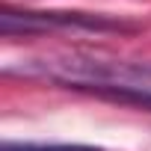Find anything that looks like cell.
I'll use <instances>...</instances> for the list:
<instances>
[{
	"mask_svg": "<svg viewBox=\"0 0 151 151\" xmlns=\"http://www.w3.org/2000/svg\"><path fill=\"white\" fill-rule=\"evenodd\" d=\"M27 74H42L68 89L116 86L151 95V62H107V59H33L21 65Z\"/></svg>",
	"mask_w": 151,
	"mask_h": 151,
	"instance_id": "cell-1",
	"label": "cell"
},
{
	"mask_svg": "<svg viewBox=\"0 0 151 151\" xmlns=\"http://www.w3.org/2000/svg\"><path fill=\"white\" fill-rule=\"evenodd\" d=\"M0 30L3 36L12 33H45V30H130V24L107 18V15H89V12H36V9H12L3 6L0 12Z\"/></svg>",
	"mask_w": 151,
	"mask_h": 151,
	"instance_id": "cell-2",
	"label": "cell"
},
{
	"mask_svg": "<svg viewBox=\"0 0 151 151\" xmlns=\"http://www.w3.org/2000/svg\"><path fill=\"white\" fill-rule=\"evenodd\" d=\"M83 92H95V95L110 98V101H122V104H133V107L151 110V95L148 92H130V89H116V86H86Z\"/></svg>",
	"mask_w": 151,
	"mask_h": 151,
	"instance_id": "cell-3",
	"label": "cell"
},
{
	"mask_svg": "<svg viewBox=\"0 0 151 151\" xmlns=\"http://www.w3.org/2000/svg\"><path fill=\"white\" fill-rule=\"evenodd\" d=\"M3 151H101V148L77 145V142H50V145H42V142H6Z\"/></svg>",
	"mask_w": 151,
	"mask_h": 151,
	"instance_id": "cell-4",
	"label": "cell"
}]
</instances>
